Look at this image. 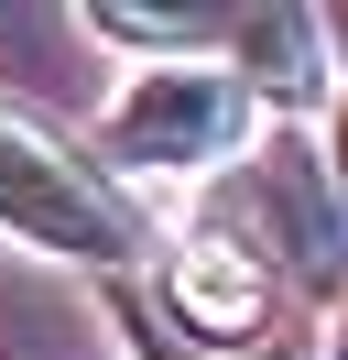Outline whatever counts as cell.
<instances>
[{
	"label": "cell",
	"mask_w": 348,
	"mask_h": 360,
	"mask_svg": "<svg viewBox=\"0 0 348 360\" xmlns=\"http://www.w3.org/2000/svg\"><path fill=\"white\" fill-rule=\"evenodd\" d=\"M326 44H337V55H348V11H337V22H326Z\"/></svg>",
	"instance_id": "obj_6"
},
{
	"label": "cell",
	"mask_w": 348,
	"mask_h": 360,
	"mask_svg": "<svg viewBox=\"0 0 348 360\" xmlns=\"http://www.w3.org/2000/svg\"><path fill=\"white\" fill-rule=\"evenodd\" d=\"M229 55H239V88L261 110H316L326 98V22L316 11H239Z\"/></svg>",
	"instance_id": "obj_4"
},
{
	"label": "cell",
	"mask_w": 348,
	"mask_h": 360,
	"mask_svg": "<svg viewBox=\"0 0 348 360\" xmlns=\"http://www.w3.org/2000/svg\"><path fill=\"white\" fill-rule=\"evenodd\" d=\"M326 186H337V219H348V98L326 110Z\"/></svg>",
	"instance_id": "obj_5"
},
{
	"label": "cell",
	"mask_w": 348,
	"mask_h": 360,
	"mask_svg": "<svg viewBox=\"0 0 348 360\" xmlns=\"http://www.w3.org/2000/svg\"><path fill=\"white\" fill-rule=\"evenodd\" d=\"M261 131V98L239 88V66H207V55H185V66H130L120 98L98 110V153L130 164V175H218V164L239 153V142Z\"/></svg>",
	"instance_id": "obj_2"
},
{
	"label": "cell",
	"mask_w": 348,
	"mask_h": 360,
	"mask_svg": "<svg viewBox=\"0 0 348 360\" xmlns=\"http://www.w3.org/2000/svg\"><path fill=\"white\" fill-rule=\"evenodd\" d=\"M0 229L33 240V251H55V262H87V273L130 262V251L152 240L142 207L120 197V175L87 164L55 120L11 110V98H0Z\"/></svg>",
	"instance_id": "obj_1"
},
{
	"label": "cell",
	"mask_w": 348,
	"mask_h": 360,
	"mask_svg": "<svg viewBox=\"0 0 348 360\" xmlns=\"http://www.w3.org/2000/svg\"><path fill=\"white\" fill-rule=\"evenodd\" d=\"M337 360H348V328H337Z\"/></svg>",
	"instance_id": "obj_7"
},
{
	"label": "cell",
	"mask_w": 348,
	"mask_h": 360,
	"mask_svg": "<svg viewBox=\"0 0 348 360\" xmlns=\"http://www.w3.org/2000/svg\"><path fill=\"white\" fill-rule=\"evenodd\" d=\"M142 360H163V349H142Z\"/></svg>",
	"instance_id": "obj_8"
},
{
	"label": "cell",
	"mask_w": 348,
	"mask_h": 360,
	"mask_svg": "<svg viewBox=\"0 0 348 360\" xmlns=\"http://www.w3.org/2000/svg\"><path fill=\"white\" fill-rule=\"evenodd\" d=\"M163 306H174V328H185L196 349H239V338H261V316H272V273H261V251H239L229 229H196L163 262Z\"/></svg>",
	"instance_id": "obj_3"
}]
</instances>
